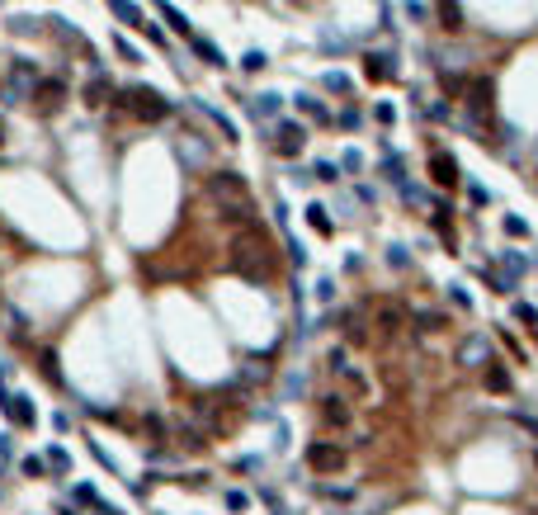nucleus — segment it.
I'll return each instance as SVG.
<instances>
[{"label":"nucleus","mask_w":538,"mask_h":515,"mask_svg":"<svg viewBox=\"0 0 538 515\" xmlns=\"http://www.w3.org/2000/svg\"><path fill=\"white\" fill-rule=\"evenodd\" d=\"M232 270H241L245 279H269L274 274V255H269V242L265 232H260V222L255 227H245L236 246H232Z\"/></svg>","instance_id":"nucleus-1"},{"label":"nucleus","mask_w":538,"mask_h":515,"mask_svg":"<svg viewBox=\"0 0 538 515\" xmlns=\"http://www.w3.org/2000/svg\"><path fill=\"white\" fill-rule=\"evenodd\" d=\"M118 105L133 109L137 118H147V123H161L165 114H170V100H165L161 90H151V85H128V90H118Z\"/></svg>","instance_id":"nucleus-2"},{"label":"nucleus","mask_w":538,"mask_h":515,"mask_svg":"<svg viewBox=\"0 0 538 515\" xmlns=\"http://www.w3.org/2000/svg\"><path fill=\"white\" fill-rule=\"evenodd\" d=\"M208 194H213L222 208H250V194H245V180L236 170H217L208 180Z\"/></svg>","instance_id":"nucleus-3"},{"label":"nucleus","mask_w":538,"mask_h":515,"mask_svg":"<svg viewBox=\"0 0 538 515\" xmlns=\"http://www.w3.org/2000/svg\"><path fill=\"white\" fill-rule=\"evenodd\" d=\"M307 468L331 478V473H340V468H345V449H340V444H326V440H317V444H307Z\"/></svg>","instance_id":"nucleus-4"},{"label":"nucleus","mask_w":538,"mask_h":515,"mask_svg":"<svg viewBox=\"0 0 538 515\" xmlns=\"http://www.w3.org/2000/svg\"><path fill=\"white\" fill-rule=\"evenodd\" d=\"M33 100H38V109H43V114L62 109V100H66V81H62V76H38V85H33Z\"/></svg>","instance_id":"nucleus-5"},{"label":"nucleus","mask_w":538,"mask_h":515,"mask_svg":"<svg viewBox=\"0 0 538 515\" xmlns=\"http://www.w3.org/2000/svg\"><path fill=\"white\" fill-rule=\"evenodd\" d=\"M302 147H307V128L302 123H279L274 128V152L279 156H297Z\"/></svg>","instance_id":"nucleus-6"},{"label":"nucleus","mask_w":538,"mask_h":515,"mask_svg":"<svg viewBox=\"0 0 538 515\" xmlns=\"http://www.w3.org/2000/svg\"><path fill=\"white\" fill-rule=\"evenodd\" d=\"M430 175H434V185H439V190H454L458 180H463V175H458V161L449 156V152H434V156H430Z\"/></svg>","instance_id":"nucleus-7"},{"label":"nucleus","mask_w":538,"mask_h":515,"mask_svg":"<svg viewBox=\"0 0 538 515\" xmlns=\"http://www.w3.org/2000/svg\"><path fill=\"white\" fill-rule=\"evenodd\" d=\"M189 53L198 57L203 66H217V71L227 66V57H222V48H217L213 38H203V33H189Z\"/></svg>","instance_id":"nucleus-8"},{"label":"nucleus","mask_w":538,"mask_h":515,"mask_svg":"<svg viewBox=\"0 0 538 515\" xmlns=\"http://www.w3.org/2000/svg\"><path fill=\"white\" fill-rule=\"evenodd\" d=\"M0 407H5V416H10L15 426H33V421H38V411L28 407V397H19V392H0Z\"/></svg>","instance_id":"nucleus-9"},{"label":"nucleus","mask_w":538,"mask_h":515,"mask_svg":"<svg viewBox=\"0 0 538 515\" xmlns=\"http://www.w3.org/2000/svg\"><path fill=\"white\" fill-rule=\"evenodd\" d=\"M373 326L382 331V336H402V326H406V312L397 307V302H378V312H373Z\"/></svg>","instance_id":"nucleus-10"},{"label":"nucleus","mask_w":538,"mask_h":515,"mask_svg":"<svg viewBox=\"0 0 538 515\" xmlns=\"http://www.w3.org/2000/svg\"><path fill=\"white\" fill-rule=\"evenodd\" d=\"M322 421L326 426H335V431H345V426L354 421L350 402H345V397H322Z\"/></svg>","instance_id":"nucleus-11"},{"label":"nucleus","mask_w":538,"mask_h":515,"mask_svg":"<svg viewBox=\"0 0 538 515\" xmlns=\"http://www.w3.org/2000/svg\"><path fill=\"white\" fill-rule=\"evenodd\" d=\"M364 76H369V81H392V76H397V57L369 53V57H364Z\"/></svg>","instance_id":"nucleus-12"},{"label":"nucleus","mask_w":538,"mask_h":515,"mask_svg":"<svg viewBox=\"0 0 538 515\" xmlns=\"http://www.w3.org/2000/svg\"><path fill=\"white\" fill-rule=\"evenodd\" d=\"M104 5H109V10H113V15H118V19H123L128 28H147V15L137 10L133 0H104Z\"/></svg>","instance_id":"nucleus-13"},{"label":"nucleus","mask_w":538,"mask_h":515,"mask_svg":"<svg viewBox=\"0 0 538 515\" xmlns=\"http://www.w3.org/2000/svg\"><path fill=\"white\" fill-rule=\"evenodd\" d=\"M194 109H198L203 118H213V128L222 133V142H241V133H236V123H232L227 114H217V109H208V105H194Z\"/></svg>","instance_id":"nucleus-14"},{"label":"nucleus","mask_w":538,"mask_h":515,"mask_svg":"<svg viewBox=\"0 0 538 515\" xmlns=\"http://www.w3.org/2000/svg\"><path fill=\"white\" fill-rule=\"evenodd\" d=\"M434 15H439V28H449V33L463 28V5H458V0H439V5H434Z\"/></svg>","instance_id":"nucleus-15"},{"label":"nucleus","mask_w":538,"mask_h":515,"mask_svg":"<svg viewBox=\"0 0 538 515\" xmlns=\"http://www.w3.org/2000/svg\"><path fill=\"white\" fill-rule=\"evenodd\" d=\"M109 95H113V85H109V76H104V71H95V76L85 81V105H104Z\"/></svg>","instance_id":"nucleus-16"},{"label":"nucleus","mask_w":538,"mask_h":515,"mask_svg":"<svg viewBox=\"0 0 538 515\" xmlns=\"http://www.w3.org/2000/svg\"><path fill=\"white\" fill-rule=\"evenodd\" d=\"M279 105H284L279 95H255V100H250V114H255V118H274Z\"/></svg>","instance_id":"nucleus-17"},{"label":"nucleus","mask_w":538,"mask_h":515,"mask_svg":"<svg viewBox=\"0 0 538 515\" xmlns=\"http://www.w3.org/2000/svg\"><path fill=\"white\" fill-rule=\"evenodd\" d=\"M38 369H43V379L53 383V388H62V369H57V354L53 350H38Z\"/></svg>","instance_id":"nucleus-18"},{"label":"nucleus","mask_w":538,"mask_h":515,"mask_svg":"<svg viewBox=\"0 0 538 515\" xmlns=\"http://www.w3.org/2000/svg\"><path fill=\"white\" fill-rule=\"evenodd\" d=\"M297 109H302V114H312L317 123H331V114H326V105H322V100H312V95H297Z\"/></svg>","instance_id":"nucleus-19"},{"label":"nucleus","mask_w":538,"mask_h":515,"mask_svg":"<svg viewBox=\"0 0 538 515\" xmlns=\"http://www.w3.org/2000/svg\"><path fill=\"white\" fill-rule=\"evenodd\" d=\"M307 222H312V227H317L322 237H331V232H335V222L326 217V208H322V204H312V208H307Z\"/></svg>","instance_id":"nucleus-20"},{"label":"nucleus","mask_w":538,"mask_h":515,"mask_svg":"<svg viewBox=\"0 0 538 515\" xmlns=\"http://www.w3.org/2000/svg\"><path fill=\"white\" fill-rule=\"evenodd\" d=\"M156 5H161V15H165V24L175 28V33H185V38H189V19H185V15H180V10H175V5H165V0H156Z\"/></svg>","instance_id":"nucleus-21"},{"label":"nucleus","mask_w":538,"mask_h":515,"mask_svg":"<svg viewBox=\"0 0 538 515\" xmlns=\"http://www.w3.org/2000/svg\"><path fill=\"white\" fill-rule=\"evenodd\" d=\"M486 388H491V392H510V374H505L501 364H491V369H486Z\"/></svg>","instance_id":"nucleus-22"},{"label":"nucleus","mask_w":538,"mask_h":515,"mask_svg":"<svg viewBox=\"0 0 538 515\" xmlns=\"http://www.w3.org/2000/svg\"><path fill=\"white\" fill-rule=\"evenodd\" d=\"M345 336H350L354 345H364V341H369V331H364V317H354V312H350V317H345Z\"/></svg>","instance_id":"nucleus-23"},{"label":"nucleus","mask_w":538,"mask_h":515,"mask_svg":"<svg viewBox=\"0 0 538 515\" xmlns=\"http://www.w3.org/2000/svg\"><path fill=\"white\" fill-rule=\"evenodd\" d=\"M19 473H24V478H43V473H48V459H38V454H28V459L19 463Z\"/></svg>","instance_id":"nucleus-24"},{"label":"nucleus","mask_w":538,"mask_h":515,"mask_svg":"<svg viewBox=\"0 0 538 515\" xmlns=\"http://www.w3.org/2000/svg\"><path fill=\"white\" fill-rule=\"evenodd\" d=\"M265 66H269V57L260 53V48H250V53L241 57V71H265Z\"/></svg>","instance_id":"nucleus-25"},{"label":"nucleus","mask_w":538,"mask_h":515,"mask_svg":"<svg viewBox=\"0 0 538 515\" xmlns=\"http://www.w3.org/2000/svg\"><path fill=\"white\" fill-rule=\"evenodd\" d=\"M48 468H53V473H66V468H71V454H66V449H48Z\"/></svg>","instance_id":"nucleus-26"},{"label":"nucleus","mask_w":538,"mask_h":515,"mask_svg":"<svg viewBox=\"0 0 538 515\" xmlns=\"http://www.w3.org/2000/svg\"><path fill=\"white\" fill-rule=\"evenodd\" d=\"M387 265H392V270H406V265H411L406 246H387Z\"/></svg>","instance_id":"nucleus-27"},{"label":"nucleus","mask_w":538,"mask_h":515,"mask_svg":"<svg viewBox=\"0 0 538 515\" xmlns=\"http://www.w3.org/2000/svg\"><path fill=\"white\" fill-rule=\"evenodd\" d=\"M113 53L123 57V62H142V53H137V48L128 43V38H113Z\"/></svg>","instance_id":"nucleus-28"},{"label":"nucleus","mask_w":538,"mask_h":515,"mask_svg":"<svg viewBox=\"0 0 538 515\" xmlns=\"http://www.w3.org/2000/svg\"><path fill=\"white\" fill-rule=\"evenodd\" d=\"M312 175H317L322 185H335V180H340V170H335L331 161H317V170H312Z\"/></svg>","instance_id":"nucleus-29"},{"label":"nucleus","mask_w":538,"mask_h":515,"mask_svg":"<svg viewBox=\"0 0 538 515\" xmlns=\"http://www.w3.org/2000/svg\"><path fill=\"white\" fill-rule=\"evenodd\" d=\"M322 85H326V90H340V95H345V90H350V81H345V76H340V71H326V76H322Z\"/></svg>","instance_id":"nucleus-30"},{"label":"nucleus","mask_w":538,"mask_h":515,"mask_svg":"<svg viewBox=\"0 0 538 515\" xmlns=\"http://www.w3.org/2000/svg\"><path fill=\"white\" fill-rule=\"evenodd\" d=\"M33 28H38V19H28V15H15V19H10V33H33Z\"/></svg>","instance_id":"nucleus-31"},{"label":"nucleus","mask_w":538,"mask_h":515,"mask_svg":"<svg viewBox=\"0 0 538 515\" xmlns=\"http://www.w3.org/2000/svg\"><path fill=\"white\" fill-rule=\"evenodd\" d=\"M416 322H420V331H439V326H444V317H439V312H420Z\"/></svg>","instance_id":"nucleus-32"},{"label":"nucleus","mask_w":538,"mask_h":515,"mask_svg":"<svg viewBox=\"0 0 538 515\" xmlns=\"http://www.w3.org/2000/svg\"><path fill=\"white\" fill-rule=\"evenodd\" d=\"M245 506H250L245 491H227V511H245Z\"/></svg>","instance_id":"nucleus-33"},{"label":"nucleus","mask_w":538,"mask_h":515,"mask_svg":"<svg viewBox=\"0 0 538 515\" xmlns=\"http://www.w3.org/2000/svg\"><path fill=\"white\" fill-rule=\"evenodd\" d=\"M90 454H95V463H104L109 473H118V463L109 459V449H100V444H90Z\"/></svg>","instance_id":"nucleus-34"},{"label":"nucleus","mask_w":538,"mask_h":515,"mask_svg":"<svg viewBox=\"0 0 538 515\" xmlns=\"http://www.w3.org/2000/svg\"><path fill=\"white\" fill-rule=\"evenodd\" d=\"M505 232H510V237H529V227H524V217H505Z\"/></svg>","instance_id":"nucleus-35"},{"label":"nucleus","mask_w":538,"mask_h":515,"mask_svg":"<svg viewBox=\"0 0 538 515\" xmlns=\"http://www.w3.org/2000/svg\"><path fill=\"white\" fill-rule=\"evenodd\" d=\"M514 317H519V322H538V312L529 307V302H519V307H514Z\"/></svg>","instance_id":"nucleus-36"},{"label":"nucleus","mask_w":538,"mask_h":515,"mask_svg":"<svg viewBox=\"0 0 538 515\" xmlns=\"http://www.w3.org/2000/svg\"><path fill=\"white\" fill-rule=\"evenodd\" d=\"M331 293H335V284H331V279H322V284H317V298L331 302Z\"/></svg>","instance_id":"nucleus-37"},{"label":"nucleus","mask_w":538,"mask_h":515,"mask_svg":"<svg viewBox=\"0 0 538 515\" xmlns=\"http://www.w3.org/2000/svg\"><path fill=\"white\" fill-rule=\"evenodd\" d=\"M10 454H15V444H10V435H0V463L10 459Z\"/></svg>","instance_id":"nucleus-38"},{"label":"nucleus","mask_w":538,"mask_h":515,"mask_svg":"<svg viewBox=\"0 0 538 515\" xmlns=\"http://www.w3.org/2000/svg\"><path fill=\"white\" fill-rule=\"evenodd\" d=\"M95 511H100V515H123L118 506H109V501H95Z\"/></svg>","instance_id":"nucleus-39"},{"label":"nucleus","mask_w":538,"mask_h":515,"mask_svg":"<svg viewBox=\"0 0 538 515\" xmlns=\"http://www.w3.org/2000/svg\"><path fill=\"white\" fill-rule=\"evenodd\" d=\"M57 515H81V511L76 506H57Z\"/></svg>","instance_id":"nucleus-40"},{"label":"nucleus","mask_w":538,"mask_h":515,"mask_svg":"<svg viewBox=\"0 0 538 515\" xmlns=\"http://www.w3.org/2000/svg\"><path fill=\"white\" fill-rule=\"evenodd\" d=\"M0 142H5V118H0Z\"/></svg>","instance_id":"nucleus-41"},{"label":"nucleus","mask_w":538,"mask_h":515,"mask_svg":"<svg viewBox=\"0 0 538 515\" xmlns=\"http://www.w3.org/2000/svg\"><path fill=\"white\" fill-rule=\"evenodd\" d=\"M534 468H538V449H534Z\"/></svg>","instance_id":"nucleus-42"},{"label":"nucleus","mask_w":538,"mask_h":515,"mask_svg":"<svg viewBox=\"0 0 538 515\" xmlns=\"http://www.w3.org/2000/svg\"><path fill=\"white\" fill-rule=\"evenodd\" d=\"M534 331H538V326H534Z\"/></svg>","instance_id":"nucleus-43"}]
</instances>
